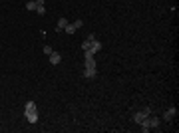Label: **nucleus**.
Returning a JSON list of instances; mask_svg holds the SVG:
<instances>
[{
	"label": "nucleus",
	"instance_id": "nucleus-3",
	"mask_svg": "<svg viewBox=\"0 0 179 133\" xmlns=\"http://www.w3.org/2000/svg\"><path fill=\"white\" fill-rule=\"evenodd\" d=\"M149 113H151V109H149V107H145L143 111H137V113H133V121H136V123H141L143 119L149 117Z\"/></svg>",
	"mask_w": 179,
	"mask_h": 133
},
{
	"label": "nucleus",
	"instance_id": "nucleus-1",
	"mask_svg": "<svg viewBox=\"0 0 179 133\" xmlns=\"http://www.w3.org/2000/svg\"><path fill=\"white\" fill-rule=\"evenodd\" d=\"M24 115H26V119H28L32 125L38 123V111H36V103H34V101H26V105H24Z\"/></svg>",
	"mask_w": 179,
	"mask_h": 133
},
{
	"label": "nucleus",
	"instance_id": "nucleus-11",
	"mask_svg": "<svg viewBox=\"0 0 179 133\" xmlns=\"http://www.w3.org/2000/svg\"><path fill=\"white\" fill-rule=\"evenodd\" d=\"M26 10L34 12V10H36V0H30V2H26Z\"/></svg>",
	"mask_w": 179,
	"mask_h": 133
},
{
	"label": "nucleus",
	"instance_id": "nucleus-7",
	"mask_svg": "<svg viewBox=\"0 0 179 133\" xmlns=\"http://www.w3.org/2000/svg\"><path fill=\"white\" fill-rule=\"evenodd\" d=\"M68 26V20H66V16H62V18L58 20V26H56V32H62L64 28Z\"/></svg>",
	"mask_w": 179,
	"mask_h": 133
},
{
	"label": "nucleus",
	"instance_id": "nucleus-9",
	"mask_svg": "<svg viewBox=\"0 0 179 133\" xmlns=\"http://www.w3.org/2000/svg\"><path fill=\"white\" fill-rule=\"evenodd\" d=\"M44 2H46V0H36V12H38V14H46Z\"/></svg>",
	"mask_w": 179,
	"mask_h": 133
},
{
	"label": "nucleus",
	"instance_id": "nucleus-12",
	"mask_svg": "<svg viewBox=\"0 0 179 133\" xmlns=\"http://www.w3.org/2000/svg\"><path fill=\"white\" fill-rule=\"evenodd\" d=\"M64 32H66V34H76V28H74V24H68V26L64 28Z\"/></svg>",
	"mask_w": 179,
	"mask_h": 133
},
{
	"label": "nucleus",
	"instance_id": "nucleus-8",
	"mask_svg": "<svg viewBox=\"0 0 179 133\" xmlns=\"http://www.w3.org/2000/svg\"><path fill=\"white\" fill-rule=\"evenodd\" d=\"M97 74V68H86L84 70V78H96Z\"/></svg>",
	"mask_w": 179,
	"mask_h": 133
},
{
	"label": "nucleus",
	"instance_id": "nucleus-10",
	"mask_svg": "<svg viewBox=\"0 0 179 133\" xmlns=\"http://www.w3.org/2000/svg\"><path fill=\"white\" fill-rule=\"evenodd\" d=\"M147 121H149V129H157L159 127V119L157 117H147Z\"/></svg>",
	"mask_w": 179,
	"mask_h": 133
},
{
	"label": "nucleus",
	"instance_id": "nucleus-6",
	"mask_svg": "<svg viewBox=\"0 0 179 133\" xmlns=\"http://www.w3.org/2000/svg\"><path fill=\"white\" fill-rule=\"evenodd\" d=\"M175 115H177V109H175V107H169V109L165 111V115H163V119L165 121H171V119L175 117Z\"/></svg>",
	"mask_w": 179,
	"mask_h": 133
},
{
	"label": "nucleus",
	"instance_id": "nucleus-4",
	"mask_svg": "<svg viewBox=\"0 0 179 133\" xmlns=\"http://www.w3.org/2000/svg\"><path fill=\"white\" fill-rule=\"evenodd\" d=\"M48 58H50V64H52V66H58V64L62 62V54L60 52H52Z\"/></svg>",
	"mask_w": 179,
	"mask_h": 133
},
{
	"label": "nucleus",
	"instance_id": "nucleus-13",
	"mask_svg": "<svg viewBox=\"0 0 179 133\" xmlns=\"http://www.w3.org/2000/svg\"><path fill=\"white\" fill-rule=\"evenodd\" d=\"M52 52H54V48H52V46H44V54H46V56H50Z\"/></svg>",
	"mask_w": 179,
	"mask_h": 133
},
{
	"label": "nucleus",
	"instance_id": "nucleus-2",
	"mask_svg": "<svg viewBox=\"0 0 179 133\" xmlns=\"http://www.w3.org/2000/svg\"><path fill=\"white\" fill-rule=\"evenodd\" d=\"M88 42H90V48H88L86 52H92L94 56H96L97 52H100V50H102V42H100V40H96V36H94V34H90V36H88Z\"/></svg>",
	"mask_w": 179,
	"mask_h": 133
},
{
	"label": "nucleus",
	"instance_id": "nucleus-14",
	"mask_svg": "<svg viewBox=\"0 0 179 133\" xmlns=\"http://www.w3.org/2000/svg\"><path fill=\"white\" fill-rule=\"evenodd\" d=\"M82 26H84V22H82V20H76V22H74V28H82Z\"/></svg>",
	"mask_w": 179,
	"mask_h": 133
},
{
	"label": "nucleus",
	"instance_id": "nucleus-5",
	"mask_svg": "<svg viewBox=\"0 0 179 133\" xmlns=\"http://www.w3.org/2000/svg\"><path fill=\"white\" fill-rule=\"evenodd\" d=\"M86 54V68H96V60H94L92 52H84Z\"/></svg>",
	"mask_w": 179,
	"mask_h": 133
}]
</instances>
